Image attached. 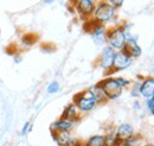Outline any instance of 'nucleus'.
I'll return each instance as SVG.
<instances>
[{"mask_svg":"<svg viewBox=\"0 0 154 146\" xmlns=\"http://www.w3.org/2000/svg\"><path fill=\"white\" fill-rule=\"evenodd\" d=\"M74 103L79 113H89L97 106L96 97L90 89L79 91L74 96Z\"/></svg>","mask_w":154,"mask_h":146,"instance_id":"1","label":"nucleus"},{"mask_svg":"<svg viewBox=\"0 0 154 146\" xmlns=\"http://www.w3.org/2000/svg\"><path fill=\"white\" fill-rule=\"evenodd\" d=\"M127 36L126 31L122 26H115L113 29L107 30V44L114 50H122L123 46L126 45Z\"/></svg>","mask_w":154,"mask_h":146,"instance_id":"2","label":"nucleus"},{"mask_svg":"<svg viewBox=\"0 0 154 146\" xmlns=\"http://www.w3.org/2000/svg\"><path fill=\"white\" fill-rule=\"evenodd\" d=\"M97 84L102 89L104 96L107 97V100H116L122 95L123 89L119 86V83L115 81V78H113L110 76L106 77L102 81H100Z\"/></svg>","mask_w":154,"mask_h":146,"instance_id":"3","label":"nucleus"},{"mask_svg":"<svg viewBox=\"0 0 154 146\" xmlns=\"http://www.w3.org/2000/svg\"><path fill=\"white\" fill-rule=\"evenodd\" d=\"M116 14V8L108 1H102L94 11V19L96 20L97 23L100 24H103V23H107L109 20L115 17Z\"/></svg>","mask_w":154,"mask_h":146,"instance_id":"4","label":"nucleus"},{"mask_svg":"<svg viewBox=\"0 0 154 146\" xmlns=\"http://www.w3.org/2000/svg\"><path fill=\"white\" fill-rule=\"evenodd\" d=\"M116 51L114 49H112L110 46L106 45L101 52V55L98 57V67L101 69L104 70V73L107 76H109L113 70V64H114V58H115Z\"/></svg>","mask_w":154,"mask_h":146,"instance_id":"5","label":"nucleus"},{"mask_svg":"<svg viewBox=\"0 0 154 146\" xmlns=\"http://www.w3.org/2000/svg\"><path fill=\"white\" fill-rule=\"evenodd\" d=\"M58 146H83V141L71 135V132H51Z\"/></svg>","mask_w":154,"mask_h":146,"instance_id":"6","label":"nucleus"},{"mask_svg":"<svg viewBox=\"0 0 154 146\" xmlns=\"http://www.w3.org/2000/svg\"><path fill=\"white\" fill-rule=\"evenodd\" d=\"M132 61H133V58L129 57L127 54H125L122 50L117 51L115 54V58H114V64H113L112 74L127 69V68L132 64Z\"/></svg>","mask_w":154,"mask_h":146,"instance_id":"7","label":"nucleus"},{"mask_svg":"<svg viewBox=\"0 0 154 146\" xmlns=\"http://www.w3.org/2000/svg\"><path fill=\"white\" fill-rule=\"evenodd\" d=\"M96 6L94 0H76V10L82 17H90L94 14Z\"/></svg>","mask_w":154,"mask_h":146,"instance_id":"8","label":"nucleus"},{"mask_svg":"<svg viewBox=\"0 0 154 146\" xmlns=\"http://www.w3.org/2000/svg\"><path fill=\"white\" fill-rule=\"evenodd\" d=\"M114 134H115V137L117 138V140L120 143H122V141L127 140L128 138H131L132 135H134L135 131H134V127L131 124H127L126 122V124L119 125L115 128V131H114Z\"/></svg>","mask_w":154,"mask_h":146,"instance_id":"9","label":"nucleus"},{"mask_svg":"<svg viewBox=\"0 0 154 146\" xmlns=\"http://www.w3.org/2000/svg\"><path fill=\"white\" fill-rule=\"evenodd\" d=\"M122 51L125 54H127L129 57H132V58L139 57V56L141 55V52H142V50L137 45L135 38H132V37H127V42H126V45L123 46Z\"/></svg>","mask_w":154,"mask_h":146,"instance_id":"10","label":"nucleus"},{"mask_svg":"<svg viewBox=\"0 0 154 146\" xmlns=\"http://www.w3.org/2000/svg\"><path fill=\"white\" fill-rule=\"evenodd\" d=\"M60 119H64V120H69L71 122H77L79 121L81 119V114H79V110H77V107L75 106V103H69L60 115Z\"/></svg>","mask_w":154,"mask_h":146,"instance_id":"11","label":"nucleus"},{"mask_svg":"<svg viewBox=\"0 0 154 146\" xmlns=\"http://www.w3.org/2000/svg\"><path fill=\"white\" fill-rule=\"evenodd\" d=\"M90 33L97 45H102V44L107 43V30L103 24H97Z\"/></svg>","mask_w":154,"mask_h":146,"instance_id":"12","label":"nucleus"},{"mask_svg":"<svg viewBox=\"0 0 154 146\" xmlns=\"http://www.w3.org/2000/svg\"><path fill=\"white\" fill-rule=\"evenodd\" d=\"M140 95L145 99H148L154 95V77H146L141 82L140 86Z\"/></svg>","mask_w":154,"mask_h":146,"instance_id":"13","label":"nucleus"},{"mask_svg":"<svg viewBox=\"0 0 154 146\" xmlns=\"http://www.w3.org/2000/svg\"><path fill=\"white\" fill-rule=\"evenodd\" d=\"M75 122H71L69 120H64V119H58L57 121H55L51 125V132H71L74 129Z\"/></svg>","mask_w":154,"mask_h":146,"instance_id":"14","label":"nucleus"},{"mask_svg":"<svg viewBox=\"0 0 154 146\" xmlns=\"http://www.w3.org/2000/svg\"><path fill=\"white\" fill-rule=\"evenodd\" d=\"M83 146H106V134H95L88 138Z\"/></svg>","mask_w":154,"mask_h":146,"instance_id":"15","label":"nucleus"},{"mask_svg":"<svg viewBox=\"0 0 154 146\" xmlns=\"http://www.w3.org/2000/svg\"><path fill=\"white\" fill-rule=\"evenodd\" d=\"M145 145V141H143V137L140 135V134H136L132 135L131 138H128L127 140L122 141L120 146H143Z\"/></svg>","mask_w":154,"mask_h":146,"instance_id":"16","label":"nucleus"},{"mask_svg":"<svg viewBox=\"0 0 154 146\" xmlns=\"http://www.w3.org/2000/svg\"><path fill=\"white\" fill-rule=\"evenodd\" d=\"M89 89L91 90V93L94 94V96L96 97L97 105H98V103H103V102L108 101V100H107V97L104 96L103 91H102V89L100 88V86H98V84H95L94 87H91V88H89Z\"/></svg>","mask_w":154,"mask_h":146,"instance_id":"17","label":"nucleus"},{"mask_svg":"<svg viewBox=\"0 0 154 146\" xmlns=\"http://www.w3.org/2000/svg\"><path fill=\"white\" fill-rule=\"evenodd\" d=\"M120 145H121V143L117 140V138L115 137L114 132L106 134V146H120Z\"/></svg>","mask_w":154,"mask_h":146,"instance_id":"18","label":"nucleus"},{"mask_svg":"<svg viewBox=\"0 0 154 146\" xmlns=\"http://www.w3.org/2000/svg\"><path fill=\"white\" fill-rule=\"evenodd\" d=\"M37 40V37L32 33H27V35H24L21 38V43L25 45V46H31L35 44V42Z\"/></svg>","mask_w":154,"mask_h":146,"instance_id":"19","label":"nucleus"},{"mask_svg":"<svg viewBox=\"0 0 154 146\" xmlns=\"http://www.w3.org/2000/svg\"><path fill=\"white\" fill-rule=\"evenodd\" d=\"M58 90H59V83H58L57 81H52V82L48 86V88H46L48 94H56Z\"/></svg>","mask_w":154,"mask_h":146,"instance_id":"20","label":"nucleus"},{"mask_svg":"<svg viewBox=\"0 0 154 146\" xmlns=\"http://www.w3.org/2000/svg\"><path fill=\"white\" fill-rule=\"evenodd\" d=\"M115 81L119 83V86H120L122 89L131 86V81L127 80V78H125V77H115Z\"/></svg>","mask_w":154,"mask_h":146,"instance_id":"21","label":"nucleus"},{"mask_svg":"<svg viewBox=\"0 0 154 146\" xmlns=\"http://www.w3.org/2000/svg\"><path fill=\"white\" fill-rule=\"evenodd\" d=\"M140 86H141V82H135L134 87L132 88V91H131L132 96H134V97L140 96Z\"/></svg>","mask_w":154,"mask_h":146,"instance_id":"22","label":"nucleus"},{"mask_svg":"<svg viewBox=\"0 0 154 146\" xmlns=\"http://www.w3.org/2000/svg\"><path fill=\"white\" fill-rule=\"evenodd\" d=\"M31 128H32V124H31V121H26V122L24 124L23 128H21V134L26 135V134L31 131Z\"/></svg>","mask_w":154,"mask_h":146,"instance_id":"23","label":"nucleus"},{"mask_svg":"<svg viewBox=\"0 0 154 146\" xmlns=\"http://www.w3.org/2000/svg\"><path fill=\"white\" fill-rule=\"evenodd\" d=\"M123 1L125 0H109V2L114 6V7H120V6H122V4H123Z\"/></svg>","mask_w":154,"mask_h":146,"instance_id":"24","label":"nucleus"},{"mask_svg":"<svg viewBox=\"0 0 154 146\" xmlns=\"http://www.w3.org/2000/svg\"><path fill=\"white\" fill-rule=\"evenodd\" d=\"M153 103H154V96H151V97L146 99V106H147V108H148V110L153 106Z\"/></svg>","mask_w":154,"mask_h":146,"instance_id":"25","label":"nucleus"},{"mask_svg":"<svg viewBox=\"0 0 154 146\" xmlns=\"http://www.w3.org/2000/svg\"><path fill=\"white\" fill-rule=\"evenodd\" d=\"M134 108L135 110H140V108H141V106H140V102H139V101H135L134 102Z\"/></svg>","mask_w":154,"mask_h":146,"instance_id":"26","label":"nucleus"},{"mask_svg":"<svg viewBox=\"0 0 154 146\" xmlns=\"http://www.w3.org/2000/svg\"><path fill=\"white\" fill-rule=\"evenodd\" d=\"M149 112H151V114H152V115H154V103H153V106L149 108Z\"/></svg>","mask_w":154,"mask_h":146,"instance_id":"27","label":"nucleus"},{"mask_svg":"<svg viewBox=\"0 0 154 146\" xmlns=\"http://www.w3.org/2000/svg\"><path fill=\"white\" fill-rule=\"evenodd\" d=\"M143 146H154V144H149V143H147V144H145Z\"/></svg>","mask_w":154,"mask_h":146,"instance_id":"28","label":"nucleus"},{"mask_svg":"<svg viewBox=\"0 0 154 146\" xmlns=\"http://www.w3.org/2000/svg\"><path fill=\"white\" fill-rule=\"evenodd\" d=\"M153 96H154V95H153Z\"/></svg>","mask_w":154,"mask_h":146,"instance_id":"29","label":"nucleus"}]
</instances>
